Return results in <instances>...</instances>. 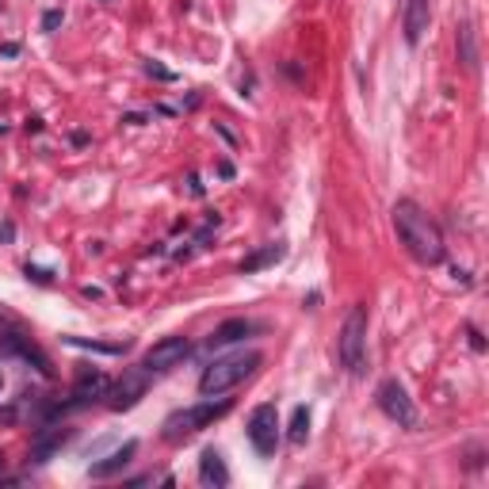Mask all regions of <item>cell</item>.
<instances>
[{"mask_svg":"<svg viewBox=\"0 0 489 489\" xmlns=\"http://www.w3.org/2000/svg\"><path fill=\"white\" fill-rule=\"evenodd\" d=\"M390 218H394V230H398V241L406 245V252L413 260H420V264H428V268L444 264V257H447L444 233H440V225L432 222V214L425 206L413 203V199H398Z\"/></svg>","mask_w":489,"mask_h":489,"instance_id":"6da1fadb","label":"cell"},{"mask_svg":"<svg viewBox=\"0 0 489 489\" xmlns=\"http://www.w3.org/2000/svg\"><path fill=\"white\" fill-rule=\"evenodd\" d=\"M260 363H264V355H260L257 348H241V352L218 355V360L206 363V371L199 375V390L203 394H225V390L237 387V382L249 379Z\"/></svg>","mask_w":489,"mask_h":489,"instance_id":"7a4b0ae2","label":"cell"},{"mask_svg":"<svg viewBox=\"0 0 489 489\" xmlns=\"http://www.w3.org/2000/svg\"><path fill=\"white\" fill-rule=\"evenodd\" d=\"M225 413H230V398H222V401H199V406L176 409V413H168V417H165L161 436L168 440V444H184L187 436L203 432L206 425H214L218 417H225Z\"/></svg>","mask_w":489,"mask_h":489,"instance_id":"3957f363","label":"cell"},{"mask_svg":"<svg viewBox=\"0 0 489 489\" xmlns=\"http://www.w3.org/2000/svg\"><path fill=\"white\" fill-rule=\"evenodd\" d=\"M363 355H367V306H352L336 336V360L348 375L363 371Z\"/></svg>","mask_w":489,"mask_h":489,"instance_id":"277c9868","label":"cell"},{"mask_svg":"<svg viewBox=\"0 0 489 489\" xmlns=\"http://www.w3.org/2000/svg\"><path fill=\"white\" fill-rule=\"evenodd\" d=\"M249 444L257 447V455H276L279 447V409L271 406V401H264V406H257L249 413Z\"/></svg>","mask_w":489,"mask_h":489,"instance_id":"5b68a950","label":"cell"},{"mask_svg":"<svg viewBox=\"0 0 489 489\" xmlns=\"http://www.w3.org/2000/svg\"><path fill=\"white\" fill-rule=\"evenodd\" d=\"M149 379H153V371H149L146 363H142V367H126V371H122V379H119V382H111V390H107V406H111V409H134L138 401L146 398Z\"/></svg>","mask_w":489,"mask_h":489,"instance_id":"8992f818","label":"cell"},{"mask_svg":"<svg viewBox=\"0 0 489 489\" xmlns=\"http://www.w3.org/2000/svg\"><path fill=\"white\" fill-rule=\"evenodd\" d=\"M375 398H379V409L387 413V417L394 420V425H401V428H417V406H413V398L406 394V387H401L398 379H387L379 387V394H375Z\"/></svg>","mask_w":489,"mask_h":489,"instance_id":"52a82bcc","label":"cell"},{"mask_svg":"<svg viewBox=\"0 0 489 489\" xmlns=\"http://www.w3.org/2000/svg\"><path fill=\"white\" fill-rule=\"evenodd\" d=\"M107 390H111V379H107L103 371H81V375H77V387H73V394H69V401L54 406V413L84 409V406H92V401L107 398Z\"/></svg>","mask_w":489,"mask_h":489,"instance_id":"ba28073f","label":"cell"},{"mask_svg":"<svg viewBox=\"0 0 489 489\" xmlns=\"http://www.w3.org/2000/svg\"><path fill=\"white\" fill-rule=\"evenodd\" d=\"M187 355H192V341H187V336H165V341H157L149 348L142 363L153 375H165V371H172V367H180Z\"/></svg>","mask_w":489,"mask_h":489,"instance_id":"9c48e42d","label":"cell"},{"mask_svg":"<svg viewBox=\"0 0 489 489\" xmlns=\"http://www.w3.org/2000/svg\"><path fill=\"white\" fill-rule=\"evenodd\" d=\"M287 257V245L283 241H271V245H260L257 252H249V257L237 264L241 276H257V271H264V268H276L279 260Z\"/></svg>","mask_w":489,"mask_h":489,"instance_id":"30bf717a","label":"cell"},{"mask_svg":"<svg viewBox=\"0 0 489 489\" xmlns=\"http://www.w3.org/2000/svg\"><path fill=\"white\" fill-rule=\"evenodd\" d=\"M199 482L203 485H214V489L230 485V466H225V459H222L218 447H206L203 455H199Z\"/></svg>","mask_w":489,"mask_h":489,"instance_id":"8fae6325","label":"cell"},{"mask_svg":"<svg viewBox=\"0 0 489 489\" xmlns=\"http://www.w3.org/2000/svg\"><path fill=\"white\" fill-rule=\"evenodd\" d=\"M432 20V0H406V42L417 46L428 31Z\"/></svg>","mask_w":489,"mask_h":489,"instance_id":"7c38bea8","label":"cell"},{"mask_svg":"<svg viewBox=\"0 0 489 489\" xmlns=\"http://www.w3.org/2000/svg\"><path fill=\"white\" fill-rule=\"evenodd\" d=\"M65 440H69V428H54V425L39 428V432H35V440H31V463H46V459H50Z\"/></svg>","mask_w":489,"mask_h":489,"instance_id":"4fadbf2b","label":"cell"},{"mask_svg":"<svg viewBox=\"0 0 489 489\" xmlns=\"http://www.w3.org/2000/svg\"><path fill=\"white\" fill-rule=\"evenodd\" d=\"M0 352H16V355H23V360H27V363H35V371L46 375V379L54 375L50 360H46V355L39 352V348H35V344H27V341H20V336H12V333H8V336H0Z\"/></svg>","mask_w":489,"mask_h":489,"instance_id":"5bb4252c","label":"cell"},{"mask_svg":"<svg viewBox=\"0 0 489 489\" xmlns=\"http://www.w3.org/2000/svg\"><path fill=\"white\" fill-rule=\"evenodd\" d=\"M249 333H257V322H249V317H230V322H222V325L211 333V348L237 344V341H245Z\"/></svg>","mask_w":489,"mask_h":489,"instance_id":"9a60e30c","label":"cell"},{"mask_svg":"<svg viewBox=\"0 0 489 489\" xmlns=\"http://www.w3.org/2000/svg\"><path fill=\"white\" fill-rule=\"evenodd\" d=\"M134 455H138V444H134V440H126V444L115 447L107 459H103V463H92V478H111V474H119V470L126 466Z\"/></svg>","mask_w":489,"mask_h":489,"instance_id":"2e32d148","label":"cell"},{"mask_svg":"<svg viewBox=\"0 0 489 489\" xmlns=\"http://www.w3.org/2000/svg\"><path fill=\"white\" fill-rule=\"evenodd\" d=\"M459 61L466 69H478V50H474V27L459 23Z\"/></svg>","mask_w":489,"mask_h":489,"instance_id":"e0dca14e","label":"cell"},{"mask_svg":"<svg viewBox=\"0 0 489 489\" xmlns=\"http://www.w3.org/2000/svg\"><path fill=\"white\" fill-rule=\"evenodd\" d=\"M306 432H310V409L306 406H295V413H290V444H306Z\"/></svg>","mask_w":489,"mask_h":489,"instance_id":"ac0fdd59","label":"cell"},{"mask_svg":"<svg viewBox=\"0 0 489 489\" xmlns=\"http://www.w3.org/2000/svg\"><path fill=\"white\" fill-rule=\"evenodd\" d=\"M65 344H73V348H92V352H103V355H119V352H122L119 344H100V341H84V336H65Z\"/></svg>","mask_w":489,"mask_h":489,"instance_id":"d6986e66","label":"cell"},{"mask_svg":"<svg viewBox=\"0 0 489 489\" xmlns=\"http://www.w3.org/2000/svg\"><path fill=\"white\" fill-rule=\"evenodd\" d=\"M146 73H149L153 81H176V73H172V69H165L161 61H146Z\"/></svg>","mask_w":489,"mask_h":489,"instance_id":"ffe728a7","label":"cell"},{"mask_svg":"<svg viewBox=\"0 0 489 489\" xmlns=\"http://www.w3.org/2000/svg\"><path fill=\"white\" fill-rule=\"evenodd\" d=\"M61 23H65V12H61V8H54V12L42 16V31H58Z\"/></svg>","mask_w":489,"mask_h":489,"instance_id":"44dd1931","label":"cell"},{"mask_svg":"<svg viewBox=\"0 0 489 489\" xmlns=\"http://www.w3.org/2000/svg\"><path fill=\"white\" fill-rule=\"evenodd\" d=\"M27 279H35V283H54V271H46V268H35V264H27Z\"/></svg>","mask_w":489,"mask_h":489,"instance_id":"7402d4cb","label":"cell"},{"mask_svg":"<svg viewBox=\"0 0 489 489\" xmlns=\"http://www.w3.org/2000/svg\"><path fill=\"white\" fill-rule=\"evenodd\" d=\"M12 237H16V225L4 222V225H0V241H12Z\"/></svg>","mask_w":489,"mask_h":489,"instance_id":"603a6c76","label":"cell"},{"mask_svg":"<svg viewBox=\"0 0 489 489\" xmlns=\"http://www.w3.org/2000/svg\"><path fill=\"white\" fill-rule=\"evenodd\" d=\"M0 54H4V58H16V54H20V46H16V42H4V46H0Z\"/></svg>","mask_w":489,"mask_h":489,"instance_id":"cb8c5ba5","label":"cell"},{"mask_svg":"<svg viewBox=\"0 0 489 489\" xmlns=\"http://www.w3.org/2000/svg\"><path fill=\"white\" fill-rule=\"evenodd\" d=\"M187 187H192V195H203V184H199V176H187Z\"/></svg>","mask_w":489,"mask_h":489,"instance_id":"d4e9b609","label":"cell"},{"mask_svg":"<svg viewBox=\"0 0 489 489\" xmlns=\"http://www.w3.org/2000/svg\"><path fill=\"white\" fill-rule=\"evenodd\" d=\"M470 344H474L478 352H482V348H485V341H482V336H478V329H470Z\"/></svg>","mask_w":489,"mask_h":489,"instance_id":"484cf974","label":"cell"},{"mask_svg":"<svg viewBox=\"0 0 489 489\" xmlns=\"http://www.w3.org/2000/svg\"><path fill=\"white\" fill-rule=\"evenodd\" d=\"M218 176H225V180H230V176H233V165L222 161V165H218Z\"/></svg>","mask_w":489,"mask_h":489,"instance_id":"4316f807","label":"cell"},{"mask_svg":"<svg viewBox=\"0 0 489 489\" xmlns=\"http://www.w3.org/2000/svg\"><path fill=\"white\" fill-rule=\"evenodd\" d=\"M0 390H4V375H0Z\"/></svg>","mask_w":489,"mask_h":489,"instance_id":"83f0119b","label":"cell"},{"mask_svg":"<svg viewBox=\"0 0 489 489\" xmlns=\"http://www.w3.org/2000/svg\"><path fill=\"white\" fill-rule=\"evenodd\" d=\"M0 466H4V455H0Z\"/></svg>","mask_w":489,"mask_h":489,"instance_id":"f1b7e54d","label":"cell"}]
</instances>
